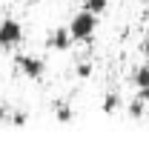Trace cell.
Instances as JSON below:
<instances>
[{"mask_svg":"<svg viewBox=\"0 0 149 146\" xmlns=\"http://www.w3.org/2000/svg\"><path fill=\"white\" fill-rule=\"evenodd\" d=\"M72 43H74V40H72V35H69V26L52 29L49 37H46V46H49V49H55V52H66Z\"/></svg>","mask_w":149,"mask_h":146,"instance_id":"cell-4","label":"cell"},{"mask_svg":"<svg viewBox=\"0 0 149 146\" xmlns=\"http://www.w3.org/2000/svg\"><path fill=\"white\" fill-rule=\"evenodd\" d=\"M23 40V26L15 17H3L0 20V49H15Z\"/></svg>","mask_w":149,"mask_h":146,"instance_id":"cell-3","label":"cell"},{"mask_svg":"<svg viewBox=\"0 0 149 146\" xmlns=\"http://www.w3.org/2000/svg\"><path fill=\"white\" fill-rule=\"evenodd\" d=\"M132 83H135V89H149V63L146 60L132 69Z\"/></svg>","mask_w":149,"mask_h":146,"instance_id":"cell-5","label":"cell"},{"mask_svg":"<svg viewBox=\"0 0 149 146\" xmlns=\"http://www.w3.org/2000/svg\"><path fill=\"white\" fill-rule=\"evenodd\" d=\"M143 115H146V100L132 97V100H129V117H132V120H141Z\"/></svg>","mask_w":149,"mask_h":146,"instance_id":"cell-7","label":"cell"},{"mask_svg":"<svg viewBox=\"0 0 149 146\" xmlns=\"http://www.w3.org/2000/svg\"><path fill=\"white\" fill-rule=\"evenodd\" d=\"M80 3H83V9H89L95 15H103L109 9V0H80Z\"/></svg>","mask_w":149,"mask_h":146,"instance_id":"cell-8","label":"cell"},{"mask_svg":"<svg viewBox=\"0 0 149 146\" xmlns=\"http://www.w3.org/2000/svg\"><path fill=\"white\" fill-rule=\"evenodd\" d=\"M9 115H12L9 106H6V103H0V123H6V120H9Z\"/></svg>","mask_w":149,"mask_h":146,"instance_id":"cell-12","label":"cell"},{"mask_svg":"<svg viewBox=\"0 0 149 146\" xmlns=\"http://www.w3.org/2000/svg\"><path fill=\"white\" fill-rule=\"evenodd\" d=\"M15 66L29 80H43V74H46V60L37 57V55H17L15 57Z\"/></svg>","mask_w":149,"mask_h":146,"instance_id":"cell-2","label":"cell"},{"mask_svg":"<svg viewBox=\"0 0 149 146\" xmlns=\"http://www.w3.org/2000/svg\"><path fill=\"white\" fill-rule=\"evenodd\" d=\"M120 106H123V97H120L118 92H106V97H103V103H100L103 115H115V112H120Z\"/></svg>","mask_w":149,"mask_h":146,"instance_id":"cell-6","label":"cell"},{"mask_svg":"<svg viewBox=\"0 0 149 146\" xmlns=\"http://www.w3.org/2000/svg\"><path fill=\"white\" fill-rule=\"evenodd\" d=\"M95 32H97V15L89 12V9H80V12L69 20V35H72L74 43H86V40H92Z\"/></svg>","mask_w":149,"mask_h":146,"instance_id":"cell-1","label":"cell"},{"mask_svg":"<svg viewBox=\"0 0 149 146\" xmlns=\"http://www.w3.org/2000/svg\"><path fill=\"white\" fill-rule=\"evenodd\" d=\"M89 74H92V66L89 63H80L77 66V77H89Z\"/></svg>","mask_w":149,"mask_h":146,"instance_id":"cell-11","label":"cell"},{"mask_svg":"<svg viewBox=\"0 0 149 146\" xmlns=\"http://www.w3.org/2000/svg\"><path fill=\"white\" fill-rule=\"evenodd\" d=\"M55 117H57V120H60V123H69V120H72V117H74V112L69 109L66 103H57V106H55Z\"/></svg>","mask_w":149,"mask_h":146,"instance_id":"cell-9","label":"cell"},{"mask_svg":"<svg viewBox=\"0 0 149 146\" xmlns=\"http://www.w3.org/2000/svg\"><path fill=\"white\" fill-rule=\"evenodd\" d=\"M6 123H12V126H26V123H29V115H26V112H12Z\"/></svg>","mask_w":149,"mask_h":146,"instance_id":"cell-10","label":"cell"},{"mask_svg":"<svg viewBox=\"0 0 149 146\" xmlns=\"http://www.w3.org/2000/svg\"><path fill=\"white\" fill-rule=\"evenodd\" d=\"M146 23H149V12H146Z\"/></svg>","mask_w":149,"mask_h":146,"instance_id":"cell-13","label":"cell"}]
</instances>
